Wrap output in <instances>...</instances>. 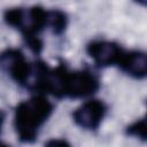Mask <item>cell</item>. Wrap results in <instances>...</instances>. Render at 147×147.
Masks as SVG:
<instances>
[{
    "label": "cell",
    "mask_w": 147,
    "mask_h": 147,
    "mask_svg": "<svg viewBox=\"0 0 147 147\" xmlns=\"http://www.w3.org/2000/svg\"><path fill=\"white\" fill-rule=\"evenodd\" d=\"M134 3H137L138 6H140V7H145L146 6V2H147V0H132Z\"/></svg>",
    "instance_id": "11"
},
{
    "label": "cell",
    "mask_w": 147,
    "mask_h": 147,
    "mask_svg": "<svg viewBox=\"0 0 147 147\" xmlns=\"http://www.w3.org/2000/svg\"><path fill=\"white\" fill-rule=\"evenodd\" d=\"M117 69L127 77L144 80L147 76V54L142 49H126Z\"/></svg>",
    "instance_id": "7"
},
{
    "label": "cell",
    "mask_w": 147,
    "mask_h": 147,
    "mask_svg": "<svg viewBox=\"0 0 147 147\" xmlns=\"http://www.w3.org/2000/svg\"><path fill=\"white\" fill-rule=\"evenodd\" d=\"M45 145L47 146H68L70 145L67 140L64 139H61V138H56V139H51L49 141H47Z\"/></svg>",
    "instance_id": "9"
},
{
    "label": "cell",
    "mask_w": 147,
    "mask_h": 147,
    "mask_svg": "<svg viewBox=\"0 0 147 147\" xmlns=\"http://www.w3.org/2000/svg\"><path fill=\"white\" fill-rule=\"evenodd\" d=\"M126 48L110 39H93L85 46V52L94 67L99 69L117 68Z\"/></svg>",
    "instance_id": "4"
},
{
    "label": "cell",
    "mask_w": 147,
    "mask_h": 147,
    "mask_svg": "<svg viewBox=\"0 0 147 147\" xmlns=\"http://www.w3.org/2000/svg\"><path fill=\"white\" fill-rule=\"evenodd\" d=\"M108 105L105 100L94 96L84 99V101L74 109L71 119L74 124L83 131L94 132L100 129L108 115Z\"/></svg>",
    "instance_id": "3"
},
{
    "label": "cell",
    "mask_w": 147,
    "mask_h": 147,
    "mask_svg": "<svg viewBox=\"0 0 147 147\" xmlns=\"http://www.w3.org/2000/svg\"><path fill=\"white\" fill-rule=\"evenodd\" d=\"M101 87L98 74L90 69H70L65 87V99L78 100L94 96Z\"/></svg>",
    "instance_id": "5"
},
{
    "label": "cell",
    "mask_w": 147,
    "mask_h": 147,
    "mask_svg": "<svg viewBox=\"0 0 147 147\" xmlns=\"http://www.w3.org/2000/svg\"><path fill=\"white\" fill-rule=\"evenodd\" d=\"M124 133H125L126 137L138 139V140H141V141L145 142L147 140L146 117L141 116V117L134 119L133 122H131L130 124H127L124 129Z\"/></svg>",
    "instance_id": "8"
},
{
    "label": "cell",
    "mask_w": 147,
    "mask_h": 147,
    "mask_svg": "<svg viewBox=\"0 0 147 147\" xmlns=\"http://www.w3.org/2000/svg\"><path fill=\"white\" fill-rule=\"evenodd\" d=\"M30 61L20 48L8 47L0 52V71L6 74L10 80H13L20 87H23Z\"/></svg>",
    "instance_id": "6"
},
{
    "label": "cell",
    "mask_w": 147,
    "mask_h": 147,
    "mask_svg": "<svg viewBox=\"0 0 147 147\" xmlns=\"http://www.w3.org/2000/svg\"><path fill=\"white\" fill-rule=\"evenodd\" d=\"M52 8H45L39 5L29 7L16 6L7 8L2 13L5 24L18 32L30 52L37 57L44 49L41 34L51 29Z\"/></svg>",
    "instance_id": "1"
},
{
    "label": "cell",
    "mask_w": 147,
    "mask_h": 147,
    "mask_svg": "<svg viewBox=\"0 0 147 147\" xmlns=\"http://www.w3.org/2000/svg\"><path fill=\"white\" fill-rule=\"evenodd\" d=\"M54 110L53 101L45 94L32 93L29 98L20 101L15 106L13 115V126L17 139L22 144L34 142Z\"/></svg>",
    "instance_id": "2"
},
{
    "label": "cell",
    "mask_w": 147,
    "mask_h": 147,
    "mask_svg": "<svg viewBox=\"0 0 147 147\" xmlns=\"http://www.w3.org/2000/svg\"><path fill=\"white\" fill-rule=\"evenodd\" d=\"M5 122H6V114L3 113L2 109H0V138H1V134H2V131H3Z\"/></svg>",
    "instance_id": "10"
}]
</instances>
